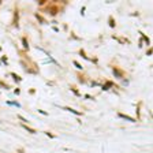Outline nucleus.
<instances>
[{
  "label": "nucleus",
  "mask_w": 153,
  "mask_h": 153,
  "mask_svg": "<svg viewBox=\"0 0 153 153\" xmlns=\"http://www.w3.org/2000/svg\"><path fill=\"white\" fill-rule=\"evenodd\" d=\"M22 126H23V124H22ZM23 129H26V130L29 131V133H36V131L33 130V129H30V127H27V126H23Z\"/></svg>",
  "instance_id": "obj_1"
}]
</instances>
